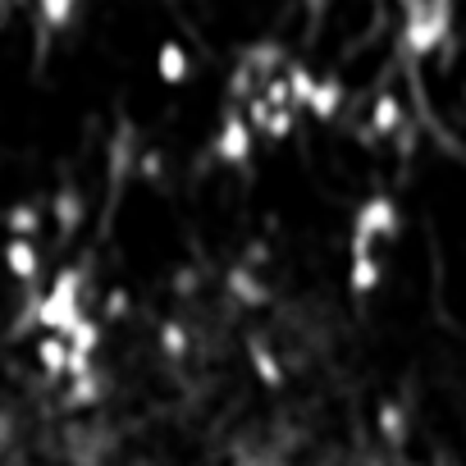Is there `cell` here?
I'll list each match as a JSON object with an SVG mask.
<instances>
[{
  "mask_svg": "<svg viewBox=\"0 0 466 466\" xmlns=\"http://www.w3.org/2000/svg\"><path fill=\"white\" fill-rule=\"evenodd\" d=\"M187 74H192V56H187V46L174 42V37H165V42L156 46V78H160L165 87H183Z\"/></svg>",
  "mask_w": 466,
  "mask_h": 466,
  "instance_id": "obj_7",
  "label": "cell"
},
{
  "mask_svg": "<svg viewBox=\"0 0 466 466\" xmlns=\"http://www.w3.org/2000/svg\"><path fill=\"white\" fill-rule=\"evenodd\" d=\"M316 69L311 65H302V60H289L284 65V87H289V101H293V110L298 115H307V101H311V92H316Z\"/></svg>",
  "mask_w": 466,
  "mask_h": 466,
  "instance_id": "obj_13",
  "label": "cell"
},
{
  "mask_svg": "<svg viewBox=\"0 0 466 466\" xmlns=\"http://www.w3.org/2000/svg\"><path fill=\"white\" fill-rule=\"evenodd\" d=\"M380 434H384V439H402V434H407V411H402L398 402H384V407H380Z\"/></svg>",
  "mask_w": 466,
  "mask_h": 466,
  "instance_id": "obj_18",
  "label": "cell"
},
{
  "mask_svg": "<svg viewBox=\"0 0 466 466\" xmlns=\"http://www.w3.org/2000/svg\"><path fill=\"white\" fill-rule=\"evenodd\" d=\"M398 228H402V206L384 192L366 197L352 215V238H348V257L352 252H375L380 243H393L398 238Z\"/></svg>",
  "mask_w": 466,
  "mask_h": 466,
  "instance_id": "obj_3",
  "label": "cell"
},
{
  "mask_svg": "<svg viewBox=\"0 0 466 466\" xmlns=\"http://www.w3.org/2000/svg\"><path fill=\"white\" fill-rule=\"evenodd\" d=\"M51 215H56V228H60V233H74V228L83 224V197H78L74 187L56 192V201H51Z\"/></svg>",
  "mask_w": 466,
  "mask_h": 466,
  "instance_id": "obj_15",
  "label": "cell"
},
{
  "mask_svg": "<svg viewBox=\"0 0 466 466\" xmlns=\"http://www.w3.org/2000/svg\"><path fill=\"white\" fill-rule=\"evenodd\" d=\"M42 210L33 206V201H19V206H10L5 210V233H10V238H37V233H42Z\"/></svg>",
  "mask_w": 466,
  "mask_h": 466,
  "instance_id": "obj_14",
  "label": "cell"
},
{
  "mask_svg": "<svg viewBox=\"0 0 466 466\" xmlns=\"http://www.w3.org/2000/svg\"><path fill=\"white\" fill-rule=\"evenodd\" d=\"M380 279H384V266H380L375 252H352V257H348V289H352L357 298H370V293L380 289Z\"/></svg>",
  "mask_w": 466,
  "mask_h": 466,
  "instance_id": "obj_10",
  "label": "cell"
},
{
  "mask_svg": "<svg viewBox=\"0 0 466 466\" xmlns=\"http://www.w3.org/2000/svg\"><path fill=\"white\" fill-rule=\"evenodd\" d=\"M78 5H83V0H37V15H42L46 28H69Z\"/></svg>",
  "mask_w": 466,
  "mask_h": 466,
  "instance_id": "obj_16",
  "label": "cell"
},
{
  "mask_svg": "<svg viewBox=\"0 0 466 466\" xmlns=\"http://www.w3.org/2000/svg\"><path fill=\"white\" fill-rule=\"evenodd\" d=\"M33 357H37V366L51 380H69V339L65 334H46L42 329V339L33 343Z\"/></svg>",
  "mask_w": 466,
  "mask_h": 466,
  "instance_id": "obj_9",
  "label": "cell"
},
{
  "mask_svg": "<svg viewBox=\"0 0 466 466\" xmlns=\"http://www.w3.org/2000/svg\"><path fill=\"white\" fill-rule=\"evenodd\" d=\"M160 352L178 361V357L187 352V329H183V325H174V320H169V325H160Z\"/></svg>",
  "mask_w": 466,
  "mask_h": 466,
  "instance_id": "obj_19",
  "label": "cell"
},
{
  "mask_svg": "<svg viewBox=\"0 0 466 466\" xmlns=\"http://www.w3.org/2000/svg\"><path fill=\"white\" fill-rule=\"evenodd\" d=\"M224 284H228V298L233 302H243V307H261V302H270V293H266V284L257 279V270L243 261V266H233L228 275H224Z\"/></svg>",
  "mask_w": 466,
  "mask_h": 466,
  "instance_id": "obj_11",
  "label": "cell"
},
{
  "mask_svg": "<svg viewBox=\"0 0 466 466\" xmlns=\"http://www.w3.org/2000/svg\"><path fill=\"white\" fill-rule=\"evenodd\" d=\"M0 261H5L10 279H19V284H37V275H42L37 238H5V248H0Z\"/></svg>",
  "mask_w": 466,
  "mask_h": 466,
  "instance_id": "obj_6",
  "label": "cell"
},
{
  "mask_svg": "<svg viewBox=\"0 0 466 466\" xmlns=\"http://www.w3.org/2000/svg\"><path fill=\"white\" fill-rule=\"evenodd\" d=\"M452 33V0H411L398 42L411 60H430Z\"/></svg>",
  "mask_w": 466,
  "mask_h": 466,
  "instance_id": "obj_2",
  "label": "cell"
},
{
  "mask_svg": "<svg viewBox=\"0 0 466 466\" xmlns=\"http://www.w3.org/2000/svg\"><path fill=\"white\" fill-rule=\"evenodd\" d=\"M252 151H257V128L248 124V115H243L238 101H228L224 115H219V128L210 137V156L219 165H248Z\"/></svg>",
  "mask_w": 466,
  "mask_h": 466,
  "instance_id": "obj_4",
  "label": "cell"
},
{
  "mask_svg": "<svg viewBox=\"0 0 466 466\" xmlns=\"http://www.w3.org/2000/svg\"><path fill=\"white\" fill-rule=\"evenodd\" d=\"M243 115H248V124L257 128V137H266V142H289V137L298 133V110L275 106L266 92H252V96L243 101Z\"/></svg>",
  "mask_w": 466,
  "mask_h": 466,
  "instance_id": "obj_5",
  "label": "cell"
},
{
  "mask_svg": "<svg viewBox=\"0 0 466 466\" xmlns=\"http://www.w3.org/2000/svg\"><path fill=\"white\" fill-rule=\"evenodd\" d=\"M402 124H407V110H402V101L393 92L370 101V133L375 137H393V133H402Z\"/></svg>",
  "mask_w": 466,
  "mask_h": 466,
  "instance_id": "obj_12",
  "label": "cell"
},
{
  "mask_svg": "<svg viewBox=\"0 0 466 466\" xmlns=\"http://www.w3.org/2000/svg\"><path fill=\"white\" fill-rule=\"evenodd\" d=\"M248 357H252V370H257L270 389H275V384H284V370H279V361H275V352H270L266 343H252V348H248Z\"/></svg>",
  "mask_w": 466,
  "mask_h": 466,
  "instance_id": "obj_17",
  "label": "cell"
},
{
  "mask_svg": "<svg viewBox=\"0 0 466 466\" xmlns=\"http://www.w3.org/2000/svg\"><path fill=\"white\" fill-rule=\"evenodd\" d=\"M343 106H348V87H343V78H334V74L316 78V92H311V101H307V115L320 119V124H329V119L343 115Z\"/></svg>",
  "mask_w": 466,
  "mask_h": 466,
  "instance_id": "obj_8",
  "label": "cell"
},
{
  "mask_svg": "<svg viewBox=\"0 0 466 466\" xmlns=\"http://www.w3.org/2000/svg\"><path fill=\"white\" fill-rule=\"evenodd\" d=\"M83 289H87L83 270H78V266H65V270L51 279V289L33 302L28 320H33L37 329H46V334H69V329L87 316V307H83Z\"/></svg>",
  "mask_w": 466,
  "mask_h": 466,
  "instance_id": "obj_1",
  "label": "cell"
}]
</instances>
